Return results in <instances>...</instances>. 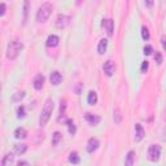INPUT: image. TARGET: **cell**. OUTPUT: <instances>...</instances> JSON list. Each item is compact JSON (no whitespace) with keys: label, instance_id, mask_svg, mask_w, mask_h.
I'll return each instance as SVG.
<instances>
[{"label":"cell","instance_id":"cell-24","mask_svg":"<svg viewBox=\"0 0 166 166\" xmlns=\"http://www.w3.org/2000/svg\"><path fill=\"white\" fill-rule=\"evenodd\" d=\"M141 38H143L144 40H149V38H151V35H149V30L145 26L141 27Z\"/></svg>","mask_w":166,"mask_h":166},{"label":"cell","instance_id":"cell-8","mask_svg":"<svg viewBox=\"0 0 166 166\" xmlns=\"http://www.w3.org/2000/svg\"><path fill=\"white\" fill-rule=\"evenodd\" d=\"M84 120L88 122V123H91V125H97L99 122L101 121V118L97 116V114H92V113H86L84 114Z\"/></svg>","mask_w":166,"mask_h":166},{"label":"cell","instance_id":"cell-18","mask_svg":"<svg viewBox=\"0 0 166 166\" xmlns=\"http://www.w3.org/2000/svg\"><path fill=\"white\" fill-rule=\"evenodd\" d=\"M105 27H106V33H108V35H109V37H112V35H113V30H114V21H113L112 18L106 19Z\"/></svg>","mask_w":166,"mask_h":166},{"label":"cell","instance_id":"cell-10","mask_svg":"<svg viewBox=\"0 0 166 166\" xmlns=\"http://www.w3.org/2000/svg\"><path fill=\"white\" fill-rule=\"evenodd\" d=\"M33 84H34L35 90H42L43 84H44V76H43V74H38V76L34 78Z\"/></svg>","mask_w":166,"mask_h":166},{"label":"cell","instance_id":"cell-4","mask_svg":"<svg viewBox=\"0 0 166 166\" xmlns=\"http://www.w3.org/2000/svg\"><path fill=\"white\" fill-rule=\"evenodd\" d=\"M161 156V147L159 144H152L148 148V159L152 162H157Z\"/></svg>","mask_w":166,"mask_h":166},{"label":"cell","instance_id":"cell-2","mask_svg":"<svg viewBox=\"0 0 166 166\" xmlns=\"http://www.w3.org/2000/svg\"><path fill=\"white\" fill-rule=\"evenodd\" d=\"M23 48V44L17 39H13L8 43V47H7V57L9 60H13L18 56V53L21 52V49Z\"/></svg>","mask_w":166,"mask_h":166},{"label":"cell","instance_id":"cell-29","mask_svg":"<svg viewBox=\"0 0 166 166\" xmlns=\"http://www.w3.org/2000/svg\"><path fill=\"white\" fill-rule=\"evenodd\" d=\"M155 60H156V62L157 64H161L162 62V60H164V57H162V53L161 52H156V55H155Z\"/></svg>","mask_w":166,"mask_h":166},{"label":"cell","instance_id":"cell-26","mask_svg":"<svg viewBox=\"0 0 166 166\" xmlns=\"http://www.w3.org/2000/svg\"><path fill=\"white\" fill-rule=\"evenodd\" d=\"M26 113H25V106L23 105H19L17 108V117L18 118H25Z\"/></svg>","mask_w":166,"mask_h":166},{"label":"cell","instance_id":"cell-5","mask_svg":"<svg viewBox=\"0 0 166 166\" xmlns=\"http://www.w3.org/2000/svg\"><path fill=\"white\" fill-rule=\"evenodd\" d=\"M102 70H104L105 76L108 77H112L114 74V70H116V66H114V62L112 60H106L102 65Z\"/></svg>","mask_w":166,"mask_h":166},{"label":"cell","instance_id":"cell-21","mask_svg":"<svg viewBox=\"0 0 166 166\" xmlns=\"http://www.w3.org/2000/svg\"><path fill=\"white\" fill-rule=\"evenodd\" d=\"M66 126H68V129H69V132L72 134V135H74V134L77 132V126L74 125V122H73V120H66Z\"/></svg>","mask_w":166,"mask_h":166},{"label":"cell","instance_id":"cell-30","mask_svg":"<svg viewBox=\"0 0 166 166\" xmlns=\"http://www.w3.org/2000/svg\"><path fill=\"white\" fill-rule=\"evenodd\" d=\"M65 109H66V101H65V100H61V106H60V114H64V113H65Z\"/></svg>","mask_w":166,"mask_h":166},{"label":"cell","instance_id":"cell-1","mask_svg":"<svg viewBox=\"0 0 166 166\" xmlns=\"http://www.w3.org/2000/svg\"><path fill=\"white\" fill-rule=\"evenodd\" d=\"M53 108H55V102L52 99H47L46 100V104L42 109V113H40V117H39V125L40 126H46L47 122L49 121L51 118V114L53 112Z\"/></svg>","mask_w":166,"mask_h":166},{"label":"cell","instance_id":"cell-34","mask_svg":"<svg viewBox=\"0 0 166 166\" xmlns=\"http://www.w3.org/2000/svg\"><path fill=\"white\" fill-rule=\"evenodd\" d=\"M17 165L18 166H21V165H29V162H27V161H18Z\"/></svg>","mask_w":166,"mask_h":166},{"label":"cell","instance_id":"cell-7","mask_svg":"<svg viewBox=\"0 0 166 166\" xmlns=\"http://www.w3.org/2000/svg\"><path fill=\"white\" fill-rule=\"evenodd\" d=\"M49 81H51V83H52L53 86H58L62 82V74L60 72H57V70H55V72L51 73Z\"/></svg>","mask_w":166,"mask_h":166},{"label":"cell","instance_id":"cell-15","mask_svg":"<svg viewBox=\"0 0 166 166\" xmlns=\"http://www.w3.org/2000/svg\"><path fill=\"white\" fill-rule=\"evenodd\" d=\"M135 151H130L127 153V156H126V160H125V165L127 166H131L134 165V162H135Z\"/></svg>","mask_w":166,"mask_h":166},{"label":"cell","instance_id":"cell-27","mask_svg":"<svg viewBox=\"0 0 166 166\" xmlns=\"http://www.w3.org/2000/svg\"><path fill=\"white\" fill-rule=\"evenodd\" d=\"M152 52H153V47H152V46H149V44L144 46V48H143V53H144V55L149 56V55H152Z\"/></svg>","mask_w":166,"mask_h":166},{"label":"cell","instance_id":"cell-20","mask_svg":"<svg viewBox=\"0 0 166 166\" xmlns=\"http://www.w3.org/2000/svg\"><path fill=\"white\" fill-rule=\"evenodd\" d=\"M27 151V145L26 144H14V153L17 155H23Z\"/></svg>","mask_w":166,"mask_h":166},{"label":"cell","instance_id":"cell-31","mask_svg":"<svg viewBox=\"0 0 166 166\" xmlns=\"http://www.w3.org/2000/svg\"><path fill=\"white\" fill-rule=\"evenodd\" d=\"M5 10H7V5H5V3H1V16L5 14Z\"/></svg>","mask_w":166,"mask_h":166},{"label":"cell","instance_id":"cell-22","mask_svg":"<svg viewBox=\"0 0 166 166\" xmlns=\"http://www.w3.org/2000/svg\"><path fill=\"white\" fill-rule=\"evenodd\" d=\"M113 118H114V123H117V125L121 123V121H122V114H121V112H120V109H118V108L114 109V112H113Z\"/></svg>","mask_w":166,"mask_h":166},{"label":"cell","instance_id":"cell-19","mask_svg":"<svg viewBox=\"0 0 166 166\" xmlns=\"http://www.w3.org/2000/svg\"><path fill=\"white\" fill-rule=\"evenodd\" d=\"M13 161H14V156L12 153H8V155L4 156V159L1 161V166H8V165L13 164Z\"/></svg>","mask_w":166,"mask_h":166},{"label":"cell","instance_id":"cell-28","mask_svg":"<svg viewBox=\"0 0 166 166\" xmlns=\"http://www.w3.org/2000/svg\"><path fill=\"white\" fill-rule=\"evenodd\" d=\"M148 68H149V62H148L147 60L141 62V66H140V70H141V73H147Z\"/></svg>","mask_w":166,"mask_h":166},{"label":"cell","instance_id":"cell-23","mask_svg":"<svg viewBox=\"0 0 166 166\" xmlns=\"http://www.w3.org/2000/svg\"><path fill=\"white\" fill-rule=\"evenodd\" d=\"M61 139H62V134L58 132V131H55L53 135H52V144L53 145H57L58 143H60Z\"/></svg>","mask_w":166,"mask_h":166},{"label":"cell","instance_id":"cell-33","mask_svg":"<svg viewBox=\"0 0 166 166\" xmlns=\"http://www.w3.org/2000/svg\"><path fill=\"white\" fill-rule=\"evenodd\" d=\"M145 4H147V7L152 8L153 7V0H145Z\"/></svg>","mask_w":166,"mask_h":166},{"label":"cell","instance_id":"cell-16","mask_svg":"<svg viewBox=\"0 0 166 166\" xmlns=\"http://www.w3.org/2000/svg\"><path fill=\"white\" fill-rule=\"evenodd\" d=\"M68 160H69L70 164H74V165H78V164L81 162V157H79V155H78V152H76V151L70 153Z\"/></svg>","mask_w":166,"mask_h":166},{"label":"cell","instance_id":"cell-6","mask_svg":"<svg viewBox=\"0 0 166 166\" xmlns=\"http://www.w3.org/2000/svg\"><path fill=\"white\" fill-rule=\"evenodd\" d=\"M99 145H100V141H99L96 138H90L88 141H87L86 149H87V152H88V153H92L99 148Z\"/></svg>","mask_w":166,"mask_h":166},{"label":"cell","instance_id":"cell-25","mask_svg":"<svg viewBox=\"0 0 166 166\" xmlns=\"http://www.w3.org/2000/svg\"><path fill=\"white\" fill-rule=\"evenodd\" d=\"M23 97H25V91H18V92H16L13 95V100L14 101H21Z\"/></svg>","mask_w":166,"mask_h":166},{"label":"cell","instance_id":"cell-13","mask_svg":"<svg viewBox=\"0 0 166 166\" xmlns=\"http://www.w3.org/2000/svg\"><path fill=\"white\" fill-rule=\"evenodd\" d=\"M106 48H108V39H101L100 42H99V44H97V52L102 55L106 51Z\"/></svg>","mask_w":166,"mask_h":166},{"label":"cell","instance_id":"cell-3","mask_svg":"<svg viewBox=\"0 0 166 166\" xmlns=\"http://www.w3.org/2000/svg\"><path fill=\"white\" fill-rule=\"evenodd\" d=\"M51 13H52V5L49 3H44L39 7L37 12V21L38 22H46L49 18Z\"/></svg>","mask_w":166,"mask_h":166},{"label":"cell","instance_id":"cell-35","mask_svg":"<svg viewBox=\"0 0 166 166\" xmlns=\"http://www.w3.org/2000/svg\"><path fill=\"white\" fill-rule=\"evenodd\" d=\"M162 47L166 49V39H165V38H162Z\"/></svg>","mask_w":166,"mask_h":166},{"label":"cell","instance_id":"cell-17","mask_svg":"<svg viewBox=\"0 0 166 166\" xmlns=\"http://www.w3.org/2000/svg\"><path fill=\"white\" fill-rule=\"evenodd\" d=\"M87 102L90 105H95L97 102V93L95 91H90L88 92V96H87Z\"/></svg>","mask_w":166,"mask_h":166},{"label":"cell","instance_id":"cell-32","mask_svg":"<svg viewBox=\"0 0 166 166\" xmlns=\"http://www.w3.org/2000/svg\"><path fill=\"white\" fill-rule=\"evenodd\" d=\"M27 9H29V1H27V0H25V19L27 17Z\"/></svg>","mask_w":166,"mask_h":166},{"label":"cell","instance_id":"cell-14","mask_svg":"<svg viewBox=\"0 0 166 166\" xmlns=\"http://www.w3.org/2000/svg\"><path fill=\"white\" fill-rule=\"evenodd\" d=\"M14 136L17 138V139H25L27 136V131L25 127H17L14 131Z\"/></svg>","mask_w":166,"mask_h":166},{"label":"cell","instance_id":"cell-11","mask_svg":"<svg viewBox=\"0 0 166 166\" xmlns=\"http://www.w3.org/2000/svg\"><path fill=\"white\" fill-rule=\"evenodd\" d=\"M144 138V129L140 123H136L135 125V140L136 141H140L141 139Z\"/></svg>","mask_w":166,"mask_h":166},{"label":"cell","instance_id":"cell-9","mask_svg":"<svg viewBox=\"0 0 166 166\" xmlns=\"http://www.w3.org/2000/svg\"><path fill=\"white\" fill-rule=\"evenodd\" d=\"M68 21H69V17L65 14H58L57 16V19H56V26L58 29H62L68 25Z\"/></svg>","mask_w":166,"mask_h":166},{"label":"cell","instance_id":"cell-12","mask_svg":"<svg viewBox=\"0 0 166 166\" xmlns=\"http://www.w3.org/2000/svg\"><path fill=\"white\" fill-rule=\"evenodd\" d=\"M58 42H60V38L57 37V35H49L48 38H47V43L46 44L48 47H56L58 44Z\"/></svg>","mask_w":166,"mask_h":166}]
</instances>
